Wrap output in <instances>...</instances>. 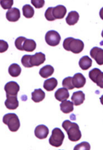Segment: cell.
Masks as SVG:
<instances>
[{
  "label": "cell",
  "instance_id": "obj_2",
  "mask_svg": "<svg viewBox=\"0 0 103 150\" xmlns=\"http://www.w3.org/2000/svg\"><path fill=\"white\" fill-rule=\"evenodd\" d=\"M63 46L67 51L72 52V53L78 54L83 50L84 42L80 39L68 37L64 40Z\"/></svg>",
  "mask_w": 103,
  "mask_h": 150
},
{
  "label": "cell",
  "instance_id": "obj_10",
  "mask_svg": "<svg viewBox=\"0 0 103 150\" xmlns=\"http://www.w3.org/2000/svg\"><path fill=\"white\" fill-rule=\"evenodd\" d=\"M49 134L48 127L45 125H39L34 129V134L39 139H44L48 137Z\"/></svg>",
  "mask_w": 103,
  "mask_h": 150
},
{
  "label": "cell",
  "instance_id": "obj_14",
  "mask_svg": "<svg viewBox=\"0 0 103 150\" xmlns=\"http://www.w3.org/2000/svg\"><path fill=\"white\" fill-rule=\"evenodd\" d=\"M7 99L5 102V106L9 110H15L19 106L17 96H9L6 97Z\"/></svg>",
  "mask_w": 103,
  "mask_h": 150
},
{
  "label": "cell",
  "instance_id": "obj_1",
  "mask_svg": "<svg viewBox=\"0 0 103 150\" xmlns=\"http://www.w3.org/2000/svg\"><path fill=\"white\" fill-rule=\"evenodd\" d=\"M62 126L67 134L68 139L70 141H78L81 139L82 134L77 123H72L69 120H65L63 123Z\"/></svg>",
  "mask_w": 103,
  "mask_h": 150
},
{
  "label": "cell",
  "instance_id": "obj_29",
  "mask_svg": "<svg viewBox=\"0 0 103 150\" xmlns=\"http://www.w3.org/2000/svg\"><path fill=\"white\" fill-rule=\"evenodd\" d=\"M91 149L90 144L87 143V142H82V143L78 144L74 148V150H80V149H84V150H90Z\"/></svg>",
  "mask_w": 103,
  "mask_h": 150
},
{
  "label": "cell",
  "instance_id": "obj_18",
  "mask_svg": "<svg viewBox=\"0 0 103 150\" xmlns=\"http://www.w3.org/2000/svg\"><path fill=\"white\" fill-rule=\"evenodd\" d=\"M78 64L82 70H87L92 65V60L89 56H85L80 58Z\"/></svg>",
  "mask_w": 103,
  "mask_h": 150
},
{
  "label": "cell",
  "instance_id": "obj_23",
  "mask_svg": "<svg viewBox=\"0 0 103 150\" xmlns=\"http://www.w3.org/2000/svg\"><path fill=\"white\" fill-rule=\"evenodd\" d=\"M36 47H37V44L35 41L32 39H28L26 38L25 42H23V51L28 52H32L34 51Z\"/></svg>",
  "mask_w": 103,
  "mask_h": 150
},
{
  "label": "cell",
  "instance_id": "obj_22",
  "mask_svg": "<svg viewBox=\"0 0 103 150\" xmlns=\"http://www.w3.org/2000/svg\"><path fill=\"white\" fill-rule=\"evenodd\" d=\"M58 81L56 80V78H52L46 80L44 82L43 88L47 91H52L54 88L57 86Z\"/></svg>",
  "mask_w": 103,
  "mask_h": 150
},
{
  "label": "cell",
  "instance_id": "obj_5",
  "mask_svg": "<svg viewBox=\"0 0 103 150\" xmlns=\"http://www.w3.org/2000/svg\"><path fill=\"white\" fill-rule=\"evenodd\" d=\"M45 42L50 46L55 47L57 46L60 43L61 37L60 34L56 31L54 30H50L48 31L45 34Z\"/></svg>",
  "mask_w": 103,
  "mask_h": 150
},
{
  "label": "cell",
  "instance_id": "obj_6",
  "mask_svg": "<svg viewBox=\"0 0 103 150\" xmlns=\"http://www.w3.org/2000/svg\"><path fill=\"white\" fill-rule=\"evenodd\" d=\"M89 77L93 82L98 85V86L103 88V72L98 68L91 70L89 73Z\"/></svg>",
  "mask_w": 103,
  "mask_h": 150
},
{
  "label": "cell",
  "instance_id": "obj_15",
  "mask_svg": "<svg viewBox=\"0 0 103 150\" xmlns=\"http://www.w3.org/2000/svg\"><path fill=\"white\" fill-rule=\"evenodd\" d=\"M85 99V95L82 91L74 92L72 96V101L75 106H79L84 102Z\"/></svg>",
  "mask_w": 103,
  "mask_h": 150
},
{
  "label": "cell",
  "instance_id": "obj_32",
  "mask_svg": "<svg viewBox=\"0 0 103 150\" xmlns=\"http://www.w3.org/2000/svg\"><path fill=\"white\" fill-rule=\"evenodd\" d=\"M31 3L36 8H41L43 7L45 4V1L44 0H32Z\"/></svg>",
  "mask_w": 103,
  "mask_h": 150
},
{
  "label": "cell",
  "instance_id": "obj_35",
  "mask_svg": "<svg viewBox=\"0 0 103 150\" xmlns=\"http://www.w3.org/2000/svg\"><path fill=\"white\" fill-rule=\"evenodd\" d=\"M100 103H101V104H102L103 105V95H102V96L100 97Z\"/></svg>",
  "mask_w": 103,
  "mask_h": 150
},
{
  "label": "cell",
  "instance_id": "obj_21",
  "mask_svg": "<svg viewBox=\"0 0 103 150\" xmlns=\"http://www.w3.org/2000/svg\"><path fill=\"white\" fill-rule=\"evenodd\" d=\"M54 69L52 66L48 65L44 66L43 67H42L39 71V75L42 78H48V77L52 76V74H54Z\"/></svg>",
  "mask_w": 103,
  "mask_h": 150
},
{
  "label": "cell",
  "instance_id": "obj_24",
  "mask_svg": "<svg viewBox=\"0 0 103 150\" xmlns=\"http://www.w3.org/2000/svg\"><path fill=\"white\" fill-rule=\"evenodd\" d=\"M21 67H20L19 64L14 63L12 64L11 66L9 67V73L10 76L12 77H14V78H16V77H18L21 74Z\"/></svg>",
  "mask_w": 103,
  "mask_h": 150
},
{
  "label": "cell",
  "instance_id": "obj_17",
  "mask_svg": "<svg viewBox=\"0 0 103 150\" xmlns=\"http://www.w3.org/2000/svg\"><path fill=\"white\" fill-rule=\"evenodd\" d=\"M45 97V93L41 88L35 89L32 93V100L35 103H39L43 101Z\"/></svg>",
  "mask_w": 103,
  "mask_h": 150
},
{
  "label": "cell",
  "instance_id": "obj_33",
  "mask_svg": "<svg viewBox=\"0 0 103 150\" xmlns=\"http://www.w3.org/2000/svg\"><path fill=\"white\" fill-rule=\"evenodd\" d=\"M8 49H9V45L7 42L3 40H0V52L3 53V52L7 51Z\"/></svg>",
  "mask_w": 103,
  "mask_h": 150
},
{
  "label": "cell",
  "instance_id": "obj_36",
  "mask_svg": "<svg viewBox=\"0 0 103 150\" xmlns=\"http://www.w3.org/2000/svg\"><path fill=\"white\" fill-rule=\"evenodd\" d=\"M101 35H102V37L103 38V30H102V34H101Z\"/></svg>",
  "mask_w": 103,
  "mask_h": 150
},
{
  "label": "cell",
  "instance_id": "obj_26",
  "mask_svg": "<svg viewBox=\"0 0 103 150\" xmlns=\"http://www.w3.org/2000/svg\"><path fill=\"white\" fill-rule=\"evenodd\" d=\"M62 84L63 88H65L67 90H72L75 88L73 84V82H72V77H67V78H65L63 80Z\"/></svg>",
  "mask_w": 103,
  "mask_h": 150
},
{
  "label": "cell",
  "instance_id": "obj_31",
  "mask_svg": "<svg viewBox=\"0 0 103 150\" xmlns=\"http://www.w3.org/2000/svg\"><path fill=\"white\" fill-rule=\"evenodd\" d=\"M52 10H53V7H50L46 10L45 13V19L48 20V21H55V19H54L53 15H52Z\"/></svg>",
  "mask_w": 103,
  "mask_h": 150
},
{
  "label": "cell",
  "instance_id": "obj_25",
  "mask_svg": "<svg viewBox=\"0 0 103 150\" xmlns=\"http://www.w3.org/2000/svg\"><path fill=\"white\" fill-rule=\"evenodd\" d=\"M22 11H23V15L26 18H27V19H30L34 15V8L29 4L23 6V8H22Z\"/></svg>",
  "mask_w": 103,
  "mask_h": 150
},
{
  "label": "cell",
  "instance_id": "obj_8",
  "mask_svg": "<svg viewBox=\"0 0 103 150\" xmlns=\"http://www.w3.org/2000/svg\"><path fill=\"white\" fill-rule=\"evenodd\" d=\"M90 56L93 59L96 60L99 65L103 64V50L98 47H94L90 51Z\"/></svg>",
  "mask_w": 103,
  "mask_h": 150
},
{
  "label": "cell",
  "instance_id": "obj_3",
  "mask_svg": "<svg viewBox=\"0 0 103 150\" xmlns=\"http://www.w3.org/2000/svg\"><path fill=\"white\" fill-rule=\"evenodd\" d=\"M3 122L7 125L11 132H17L20 127V121L17 115L14 113H8L3 117Z\"/></svg>",
  "mask_w": 103,
  "mask_h": 150
},
{
  "label": "cell",
  "instance_id": "obj_27",
  "mask_svg": "<svg viewBox=\"0 0 103 150\" xmlns=\"http://www.w3.org/2000/svg\"><path fill=\"white\" fill-rule=\"evenodd\" d=\"M26 39V38L23 37V36H20V37H18L17 39L15 40V45L16 48H17V50H20V51H23V42H25Z\"/></svg>",
  "mask_w": 103,
  "mask_h": 150
},
{
  "label": "cell",
  "instance_id": "obj_20",
  "mask_svg": "<svg viewBox=\"0 0 103 150\" xmlns=\"http://www.w3.org/2000/svg\"><path fill=\"white\" fill-rule=\"evenodd\" d=\"M79 20V15L76 11H71L66 17V22L69 25H74Z\"/></svg>",
  "mask_w": 103,
  "mask_h": 150
},
{
  "label": "cell",
  "instance_id": "obj_34",
  "mask_svg": "<svg viewBox=\"0 0 103 150\" xmlns=\"http://www.w3.org/2000/svg\"><path fill=\"white\" fill-rule=\"evenodd\" d=\"M99 15H100V17L101 18V19L103 20V8H101V10L100 11V13H99Z\"/></svg>",
  "mask_w": 103,
  "mask_h": 150
},
{
  "label": "cell",
  "instance_id": "obj_9",
  "mask_svg": "<svg viewBox=\"0 0 103 150\" xmlns=\"http://www.w3.org/2000/svg\"><path fill=\"white\" fill-rule=\"evenodd\" d=\"M45 61V55L42 52L36 53L34 55L31 56L30 58V64L31 67H38L41 65Z\"/></svg>",
  "mask_w": 103,
  "mask_h": 150
},
{
  "label": "cell",
  "instance_id": "obj_16",
  "mask_svg": "<svg viewBox=\"0 0 103 150\" xmlns=\"http://www.w3.org/2000/svg\"><path fill=\"white\" fill-rule=\"evenodd\" d=\"M55 98L59 102H63L67 99L70 97V93H69L67 89L65 88H60L55 92Z\"/></svg>",
  "mask_w": 103,
  "mask_h": 150
},
{
  "label": "cell",
  "instance_id": "obj_7",
  "mask_svg": "<svg viewBox=\"0 0 103 150\" xmlns=\"http://www.w3.org/2000/svg\"><path fill=\"white\" fill-rule=\"evenodd\" d=\"M20 87L19 84L14 81L8 82L4 86L5 92L6 93V97L9 96H17L18 92L19 91Z\"/></svg>",
  "mask_w": 103,
  "mask_h": 150
},
{
  "label": "cell",
  "instance_id": "obj_11",
  "mask_svg": "<svg viewBox=\"0 0 103 150\" xmlns=\"http://www.w3.org/2000/svg\"><path fill=\"white\" fill-rule=\"evenodd\" d=\"M21 14H20V11L17 8H13L9 10L6 14V17L8 21L11 22L17 21L20 19Z\"/></svg>",
  "mask_w": 103,
  "mask_h": 150
},
{
  "label": "cell",
  "instance_id": "obj_4",
  "mask_svg": "<svg viewBox=\"0 0 103 150\" xmlns=\"http://www.w3.org/2000/svg\"><path fill=\"white\" fill-rule=\"evenodd\" d=\"M64 139V133L60 128L56 127L52 132V135L49 139V143L53 147H60L63 143Z\"/></svg>",
  "mask_w": 103,
  "mask_h": 150
},
{
  "label": "cell",
  "instance_id": "obj_19",
  "mask_svg": "<svg viewBox=\"0 0 103 150\" xmlns=\"http://www.w3.org/2000/svg\"><path fill=\"white\" fill-rule=\"evenodd\" d=\"M74 103L70 102V101H63L60 104V110L65 114H68V113L72 112L74 110Z\"/></svg>",
  "mask_w": 103,
  "mask_h": 150
},
{
  "label": "cell",
  "instance_id": "obj_30",
  "mask_svg": "<svg viewBox=\"0 0 103 150\" xmlns=\"http://www.w3.org/2000/svg\"><path fill=\"white\" fill-rule=\"evenodd\" d=\"M30 58H31V55H25L23 56L21 58V63L23 67L26 68H31V64H30Z\"/></svg>",
  "mask_w": 103,
  "mask_h": 150
},
{
  "label": "cell",
  "instance_id": "obj_28",
  "mask_svg": "<svg viewBox=\"0 0 103 150\" xmlns=\"http://www.w3.org/2000/svg\"><path fill=\"white\" fill-rule=\"evenodd\" d=\"M13 0H1V6L4 10H10L13 6Z\"/></svg>",
  "mask_w": 103,
  "mask_h": 150
},
{
  "label": "cell",
  "instance_id": "obj_12",
  "mask_svg": "<svg viewBox=\"0 0 103 150\" xmlns=\"http://www.w3.org/2000/svg\"><path fill=\"white\" fill-rule=\"evenodd\" d=\"M72 82H73V84L75 88H80L85 85L86 78L82 74L78 73L72 77Z\"/></svg>",
  "mask_w": 103,
  "mask_h": 150
},
{
  "label": "cell",
  "instance_id": "obj_13",
  "mask_svg": "<svg viewBox=\"0 0 103 150\" xmlns=\"http://www.w3.org/2000/svg\"><path fill=\"white\" fill-rule=\"evenodd\" d=\"M67 13L66 8L63 5H58L53 8L52 10V15L55 19H63Z\"/></svg>",
  "mask_w": 103,
  "mask_h": 150
}]
</instances>
